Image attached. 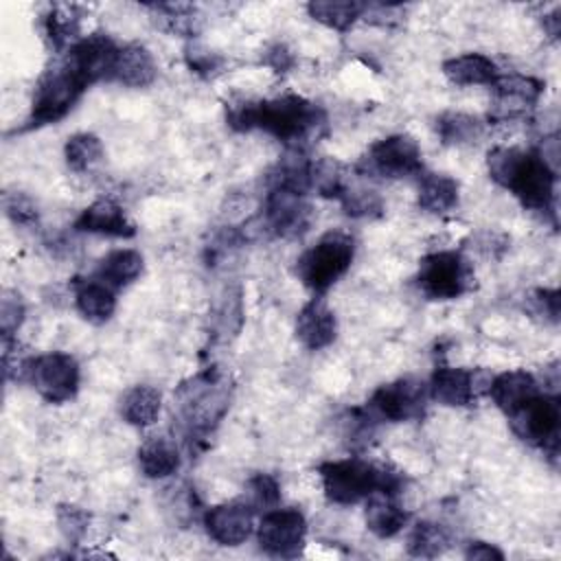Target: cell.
I'll return each mask as SVG.
<instances>
[{"mask_svg": "<svg viewBox=\"0 0 561 561\" xmlns=\"http://www.w3.org/2000/svg\"><path fill=\"white\" fill-rule=\"evenodd\" d=\"M533 302L537 313H543L550 322H559V291L557 289H535Z\"/></svg>", "mask_w": 561, "mask_h": 561, "instance_id": "42", "label": "cell"}, {"mask_svg": "<svg viewBox=\"0 0 561 561\" xmlns=\"http://www.w3.org/2000/svg\"><path fill=\"white\" fill-rule=\"evenodd\" d=\"M4 213L15 226H33L37 224V206L24 193H9L4 197Z\"/></svg>", "mask_w": 561, "mask_h": 561, "instance_id": "40", "label": "cell"}, {"mask_svg": "<svg viewBox=\"0 0 561 561\" xmlns=\"http://www.w3.org/2000/svg\"><path fill=\"white\" fill-rule=\"evenodd\" d=\"M162 405V394L147 383L131 386L121 397V416L134 427H149L156 423Z\"/></svg>", "mask_w": 561, "mask_h": 561, "instance_id": "28", "label": "cell"}, {"mask_svg": "<svg viewBox=\"0 0 561 561\" xmlns=\"http://www.w3.org/2000/svg\"><path fill=\"white\" fill-rule=\"evenodd\" d=\"M445 77L456 85H493L500 79L497 64L482 53H465L443 64Z\"/></svg>", "mask_w": 561, "mask_h": 561, "instance_id": "23", "label": "cell"}, {"mask_svg": "<svg viewBox=\"0 0 561 561\" xmlns=\"http://www.w3.org/2000/svg\"><path fill=\"white\" fill-rule=\"evenodd\" d=\"M337 335V318L324 298L316 296L296 316V337L309 351L327 348Z\"/></svg>", "mask_w": 561, "mask_h": 561, "instance_id": "18", "label": "cell"}, {"mask_svg": "<svg viewBox=\"0 0 561 561\" xmlns=\"http://www.w3.org/2000/svg\"><path fill=\"white\" fill-rule=\"evenodd\" d=\"M44 35L55 50H70L81 39L79 15L75 13V7H53L44 15Z\"/></svg>", "mask_w": 561, "mask_h": 561, "instance_id": "32", "label": "cell"}, {"mask_svg": "<svg viewBox=\"0 0 561 561\" xmlns=\"http://www.w3.org/2000/svg\"><path fill=\"white\" fill-rule=\"evenodd\" d=\"M85 90L83 81L64 61L46 70L35 88L26 127L33 129L61 121Z\"/></svg>", "mask_w": 561, "mask_h": 561, "instance_id": "8", "label": "cell"}, {"mask_svg": "<svg viewBox=\"0 0 561 561\" xmlns=\"http://www.w3.org/2000/svg\"><path fill=\"white\" fill-rule=\"evenodd\" d=\"M408 517H410L408 511L394 502V495L373 493L370 497H366V511H364L366 528L381 539L394 537L399 530H403V526L408 524Z\"/></svg>", "mask_w": 561, "mask_h": 561, "instance_id": "25", "label": "cell"}, {"mask_svg": "<svg viewBox=\"0 0 561 561\" xmlns=\"http://www.w3.org/2000/svg\"><path fill=\"white\" fill-rule=\"evenodd\" d=\"M506 416L513 432L524 443L543 449L552 458L557 456L561 434V408L557 394L537 392Z\"/></svg>", "mask_w": 561, "mask_h": 561, "instance_id": "9", "label": "cell"}, {"mask_svg": "<svg viewBox=\"0 0 561 561\" xmlns=\"http://www.w3.org/2000/svg\"><path fill=\"white\" fill-rule=\"evenodd\" d=\"M230 392L217 370H206L178 390L180 419L188 440L206 438L228 410Z\"/></svg>", "mask_w": 561, "mask_h": 561, "instance_id": "4", "label": "cell"}, {"mask_svg": "<svg viewBox=\"0 0 561 561\" xmlns=\"http://www.w3.org/2000/svg\"><path fill=\"white\" fill-rule=\"evenodd\" d=\"M355 241L342 230L327 232L316 245L305 250L296 261V276L313 294L329 291L351 267Z\"/></svg>", "mask_w": 561, "mask_h": 561, "instance_id": "5", "label": "cell"}, {"mask_svg": "<svg viewBox=\"0 0 561 561\" xmlns=\"http://www.w3.org/2000/svg\"><path fill=\"white\" fill-rule=\"evenodd\" d=\"M291 53L283 44H276L265 53V64H270L276 72H285L291 66Z\"/></svg>", "mask_w": 561, "mask_h": 561, "instance_id": "44", "label": "cell"}, {"mask_svg": "<svg viewBox=\"0 0 561 561\" xmlns=\"http://www.w3.org/2000/svg\"><path fill=\"white\" fill-rule=\"evenodd\" d=\"M465 557L469 561H502L504 552L486 541H471L465 550Z\"/></svg>", "mask_w": 561, "mask_h": 561, "instance_id": "43", "label": "cell"}, {"mask_svg": "<svg viewBox=\"0 0 561 561\" xmlns=\"http://www.w3.org/2000/svg\"><path fill=\"white\" fill-rule=\"evenodd\" d=\"M57 524L61 535L68 543H79L90 526V515L75 504H59L57 506Z\"/></svg>", "mask_w": 561, "mask_h": 561, "instance_id": "37", "label": "cell"}, {"mask_svg": "<svg viewBox=\"0 0 561 561\" xmlns=\"http://www.w3.org/2000/svg\"><path fill=\"white\" fill-rule=\"evenodd\" d=\"M436 131L443 145H471L484 131V123L478 116L465 112H443L436 118Z\"/></svg>", "mask_w": 561, "mask_h": 561, "instance_id": "31", "label": "cell"}, {"mask_svg": "<svg viewBox=\"0 0 561 561\" xmlns=\"http://www.w3.org/2000/svg\"><path fill=\"white\" fill-rule=\"evenodd\" d=\"M263 219L276 237L296 239L305 234L313 219L307 193L285 186H267V195L263 202Z\"/></svg>", "mask_w": 561, "mask_h": 561, "instance_id": "13", "label": "cell"}, {"mask_svg": "<svg viewBox=\"0 0 561 561\" xmlns=\"http://www.w3.org/2000/svg\"><path fill=\"white\" fill-rule=\"evenodd\" d=\"M140 471L151 480H162L180 469V451L167 436H149L138 447Z\"/></svg>", "mask_w": 561, "mask_h": 561, "instance_id": "26", "label": "cell"}, {"mask_svg": "<svg viewBox=\"0 0 561 561\" xmlns=\"http://www.w3.org/2000/svg\"><path fill=\"white\" fill-rule=\"evenodd\" d=\"M307 522L298 508H270L256 526V539L265 554L296 559L305 548Z\"/></svg>", "mask_w": 561, "mask_h": 561, "instance_id": "12", "label": "cell"}, {"mask_svg": "<svg viewBox=\"0 0 561 561\" xmlns=\"http://www.w3.org/2000/svg\"><path fill=\"white\" fill-rule=\"evenodd\" d=\"M75 305L77 311L92 324H103L114 316L116 296L114 289L107 287L99 278H75Z\"/></svg>", "mask_w": 561, "mask_h": 561, "instance_id": "21", "label": "cell"}, {"mask_svg": "<svg viewBox=\"0 0 561 561\" xmlns=\"http://www.w3.org/2000/svg\"><path fill=\"white\" fill-rule=\"evenodd\" d=\"M186 61H188V68L202 77H213L221 68L219 55L204 48H195V46L186 48Z\"/></svg>", "mask_w": 561, "mask_h": 561, "instance_id": "41", "label": "cell"}, {"mask_svg": "<svg viewBox=\"0 0 561 561\" xmlns=\"http://www.w3.org/2000/svg\"><path fill=\"white\" fill-rule=\"evenodd\" d=\"M226 121L234 131L261 129L276 140L298 147L324 127L327 116L322 107L298 94H285L276 99L245 101L230 105Z\"/></svg>", "mask_w": 561, "mask_h": 561, "instance_id": "1", "label": "cell"}, {"mask_svg": "<svg viewBox=\"0 0 561 561\" xmlns=\"http://www.w3.org/2000/svg\"><path fill=\"white\" fill-rule=\"evenodd\" d=\"M121 46L105 35V33H92L88 37H81L64 57V64L83 81V85H92L96 81H112V72L118 59Z\"/></svg>", "mask_w": 561, "mask_h": 561, "instance_id": "14", "label": "cell"}, {"mask_svg": "<svg viewBox=\"0 0 561 561\" xmlns=\"http://www.w3.org/2000/svg\"><path fill=\"white\" fill-rule=\"evenodd\" d=\"M486 169L491 180L508 188L524 208L554 215L557 169L541 151L495 147L486 153Z\"/></svg>", "mask_w": 561, "mask_h": 561, "instance_id": "2", "label": "cell"}, {"mask_svg": "<svg viewBox=\"0 0 561 561\" xmlns=\"http://www.w3.org/2000/svg\"><path fill=\"white\" fill-rule=\"evenodd\" d=\"M64 158H66V164L72 171L83 173V171H88V169H92L94 164L101 162V158H103V142L94 134L79 131V134H75V136H70L66 140Z\"/></svg>", "mask_w": 561, "mask_h": 561, "instance_id": "34", "label": "cell"}, {"mask_svg": "<svg viewBox=\"0 0 561 561\" xmlns=\"http://www.w3.org/2000/svg\"><path fill=\"white\" fill-rule=\"evenodd\" d=\"M158 75L151 53L142 44L121 46L118 59L112 72V81H118L127 88H147Z\"/></svg>", "mask_w": 561, "mask_h": 561, "instance_id": "22", "label": "cell"}, {"mask_svg": "<svg viewBox=\"0 0 561 561\" xmlns=\"http://www.w3.org/2000/svg\"><path fill=\"white\" fill-rule=\"evenodd\" d=\"M75 230L116 239H129L136 234V226L129 221L123 206L107 197L96 199L88 208H83L81 215L75 219Z\"/></svg>", "mask_w": 561, "mask_h": 561, "instance_id": "19", "label": "cell"}, {"mask_svg": "<svg viewBox=\"0 0 561 561\" xmlns=\"http://www.w3.org/2000/svg\"><path fill=\"white\" fill-rule=\"evenodd\" d=\"M427 386L414 377H401L390 383H381L368 399L366 412L375 421L403 423L419 419L425 410Z\"/></svg>", "mask_w": 561, "mask_h": 561, "instance_id": "11", "label": "cell"}, {"mask_svg": "<svg viewBox=\"0 0 561 561\" xmlns=\"http://www.w3.org/2000/svg\"><path fill=\"white\" fill-rule=\"evenodd\" d=\"M250 497H252V506L270 511L276 508L280 502V486L278 480L270 473H256L250 480Z\"/></svg>", "mask_w": 561, "mask_h": 561, "instance_id": "39", "label": "cell"}, {"mask_svg": "<svg viewBox=\"0 0 561 561\" xmlns=\"http://www.w3.org/2000/svg\"><path fill=\"white\" fill-rule=\"evenodd\" d=\"M311 188L327 199H342L351 188L348 167L335 158H320L311 162Z\"/></svg>", "mask_w": 561, "mask_h": 561, "instance_id": "29", "label": "cell"}, {"mask_svg": "<svg viewBox=\"0 0 561 561\" xmlns=\"http://www.w3.org/2000/svg\"><path fill=\"white\" fill-rule=\"evenodd\" d=\"M140 274H142V256L140 252L129 248L112 250L99 261L94 270V278L103 280L112 289H123L131 285Z\"/></svg>", "mask_w": 561, "mask_h": 561, "instance_id": "27", "label": "cell"}, {"mask_svg": "<svg viewBox=\"0 0 561 561\" xmlns=\"http://www.w3.org/2000/svg\"><path fill=\"white\" fill-rule=\"evenodd\" d=\"M20 379L28 381L44 401L66 403L79 390V364L70 353L53 351L28 357L20 364Z\"/></svg>", "mask_w": 561, "mask_h": 561, "instance_id": "7", "label": "cell"}, {"mask_svg": "<svg viewBox=\"0 0 561 561\" xmlns=\"http://www.w3.org/2000/svg\"><path fill=\"white\" fill-rule=\"evenodd\" d=\"M22 320H24V302H22L20 294L4 291V296L0 300V329H2L4 344L11 342L13 333H18Z\"/></svg>", "mask_w": 561, "mask_h": 561, "instance_id": "38", "label": "cell"}, {"mask_svg": "<svg viewBox=\"0 0 561 561\" xmlns=\"http://www.w3.org/2000/svg\"><path fill=\"white\" fill-rule=\"evenodd\" d=\"M324 495L333 504H357L373 493L394 495L403 486V476L390 467L368 462L351 456L342 460H327L318 467Z\"/></svg>", "mask_w": 561, "mask_h": 561, "instance_id": "3", "label": "cell"}, {"mask_svg": "<svg viewBox=\"0 0 561 561\" xmlns=\"http://www.w3.org/2000/svg\"><path fill=\"white\" fill-rule=\"evenodd\" d=\"M416 285L432 300H456L473 287V265L456 250L425 254L419 261Z\"/></svg>", "mask_w": 561, "mask_h": 561, "instance_id": "6", "label": "cell"}, {"mask_svg": "<svg viewBox=\"0 0 561 561\" xmlns=\"http://www.w3.org/2000/svg\"><path fill=\"white\" fill-rule=\"evenodd\" d=\"M340 204H342L344 213L351 217H379L383 210V202L377 191L353 186V184L344 193Z\"/></svg>", "mask_w": 561, "mask_h": 561, "instance_id": "35", "label": "cell"}, {"mask_svg": "<svg viewBox=\"0 0 561 561\" xmlns=\"http://www.w3.org/2000/svg\"><path fill=\"white\" fill-rule=\"evenodd\" d=\"M204 528L219 546H239L254 530V508L241 500L210 506L204 513Z\"/></svg>", "mask_w": 561, "mask_h": 561, "instance_id": "16", "label": "cell"}, {"mask_svg": "<svg viewBox=\"0 0 561 561\" xmlns=\"http://www.w3.org/2000/svg\"><path fill=\"white\" fill-rule=\"evenodd\" d=\"M451 543L449 530L438 522H419L408 537V552L419 559L440 557Z\"/></svg>", "mask_w": 561, "mask_h": 561, "instance_id": "33", "label": "cell"}, {"mask_svg": "<svg viewBox=\"0 0 561 561\" xmlns=\"http://www.w3.org/2000/svg\"><path fill=\"white\" fill-rule=\"evenodd\" d=\"M366 178H412L423 173V156L416 140L408 134H392L373 142L355 164Z\"/></svg>", "mask_w": 561, "mask_h": 561, "instance_id": "10", "label": "cell"}, {"mask_svg": "<svg viewBox=\"0 0 561 561\" xmlns=\"http://www.w3.org/2000/svg\"><path fill=\"white\" fill-rule=\"evenodd\" d=\"M486 392L504 414H511L513 410H517L522 403H526L530 397H535L541 390L533 373L517 368V370H506L495 375L489 381Z\"/></svg>", "mask_w": 561, "mask_h": 561, "instance_id": "20", "label": "cell"}, {"mask_svg": "<svg viewBox=\"0 0 561 561\" xmlns=\"http://www.w3.org/2000/svg\"><path fill=\"white\" fill-rule=\"evenodd\" d=\"M364 9L366 4L353 0H311L307 4V13L316 22L340 33L348 31L364 15Z\"/></svg>", "mask_w": 561, "mask_h": 561, "instance_id": "30", "label": "cell"}, {"mask_svg": "<svg viewBox=\"0 0 561 561\" xmlns=\"http://www.w3.org/2000/svg\"><path fill=\"white\" fill-rule=\"evenodd\" d=\"M427 394L449 408L469 405L478 394V375L462 366H438L427 383Z\"/></svg>", "mask_w": 561, "mask_h": 561, "instance_id": "17", "label": "cell"}, {"mask_svg": "<svg viewBox=\"0 0 561 561\" xmlns=\"http://www.w3.org/2000/svg\"><path fill=\"white\" fill-rule=\"evenodd\" d=\"M153 11H158L167 24V28L171 33H180L186 37H193L197 33V22L199 18H195V9L188 4H151Z\"/></svg>", "mask_w": 561, "mask_h": 561, "instance_id": "36", "label": "cell"}, {"mask_svg": "<svg viewBox=\"0 0 561 561\" xmlns=\"http://www.w3.org/2000/svg\"><path fill=\"white\" fill-rule=\"evenodd\" d=\"M416 204L432 215H445L458 206V182L445 173H421Z\"/></svg>", "mask_w": 561, "mask_h": 561, "instance_id": "24", "label": "cell"}, {"mask_svg": "<svg viewBox=\"0 0 561 561\" xmlns=\"http://www.w3.org/2000/svg\"><path fill=\"white\" fill-rule=\"evenodd\" d=\"M493 101L489 110V121L506 123L524 118L537 103L543 92V83L526 75H500L491 85Z\"/></svg>", "mask_w": 561, "mask_h": 561, "instance_id": "15", "label": "cell"}]
</instances>
